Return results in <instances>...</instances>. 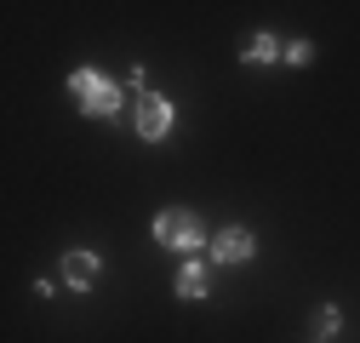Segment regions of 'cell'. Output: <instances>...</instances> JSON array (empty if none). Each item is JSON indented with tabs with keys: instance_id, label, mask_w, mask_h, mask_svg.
Returning <instances> with one entry per match:
<instances>
[{
	"instance_id": "52a82bcc",
	"label": "cell",
	"mask_w": 360,
	"mask_h": 343,
	"mask_svg": "<svg viewBox=\"0 0 360 343\" xmlns=\"http://www.w3.org/2000/svg\"><path fill=\"white\" fill-rule=\"evenodd\" d=\"M286 58V46L269 29H257V34H246V46H240V63H252V69H263V63H281Z\"/></svg>"
},
{
	"instance_id": "3957f363",
	"label": "cell",
	"mask_w": 360,
	"mask_h": 343,
	"mask_svg": "<svg viewBox=\"0 0 360 343\" xmlns=\"http://www.w3.org/2000/svg\"><path fill=\"white\" fill-rule=\"evenodd\" d=\"M172 126H177L172 98H166V92H143V98H138V115H131V132H138L143 143H166Z\"/></svg>"
},
{
	"instance_id": "5b68a950",
	"label": "cell",
	"mask_w": 360,
	"mask_h": 343,
	"mask_svg": "<svg viewBox=\"0 0 360 343\" xmlns=\"http://www.w3.org/2000/svg\"><path fill=\"white\" fill-rule=\"evenodd\" d=\"M172 292L184 297V304H200V297L212 292V269H206V257H189V264L172 275Z\"/></svg>"
},
{
	"instance_id": "ba28073f",
	"label": "cell",
	"mask_w": 360,
	"mask_h": 343,
	"mask_svg": "<svg viewBox=\"0 0 360 343\" xmlns=\"http://www.w3.org/2000/svg\"><path fill=\"white\" fill-rule=\"evenodd\" d=\"M314 326H321V343H332V337H338V326H343V309H338V304H326L321 315H314Z\"/></svg>"
},
{
	"instance_id": "7a4b0ae2",
	"label": "cell",
	"mask_w": 360,
	"mask_h": 343,
	"mask_svg": "<svg viewBox=\"0 0 360 343\" xmlns=\"http://www.w3.org/2000/svg\"><path fill=\"white\" fill-rule=\"evenodd\" d=\"M155 240H160L166 252L195 257L212 235H206V224H200V212H189V206H160V212H155Z\"/></svg>"
},
{
	"instance_id": "8992f818",
	"label": "cell",
	"mask_w": 360,
	"mask_h": 343,
	"mask_svg": "<svg viewBox=\"0 0 360 343\" xmlns=\"http://www.w3.org/2000/svg\"><path fill=\"white\" fill-rule=\"evenodd\" d=\"M103 275V257L98 252H63V280L75 292H92V280Z\"/></svg>"
},
{
	"instance_id": "9c48e42d",
	"label": "cell",
	"mask_w": 360,
	"mask_h": 343,
	"mask_svg": "<svg viewBox=\"0 0 360 343\" xmlns=\"http://www.w3.org/2000/svg\"><path fill=\"white\" fill-rule=\"evenodd\" d=\"M281 63H292V69H309V63H314V40H292Z\"/></svg>"
},
{
	"instance_id": "6da1fadb",
	"label": "cell",
	"mask_w": 360,
	"mask_h": 343,
	"mask_svg": "<svg viewBox=\"0 0 360 343\" xmlns=\"http://www.w3.org/2000/svg\"><path fill=\"white\" fill-rule=\"evenodd\" d=\"M69 98H75V109L80 115H92V120H115L120 115V103H126V86L115 80V75H103V69H75L69 75Z\"/></svg>"
},
{
	"instance_id": "277c9868",
	"label": "cell",
	"mask_w": 360,
	"mask_h": 343,
	"mask_svg": "<svg viewBox=\"0 0 360 343\" xmlns=\"http://www.w3.org/2000/svg\"><path fill=\"white\" fill-rule=\"evenodd\" d=\"M252 257H257V235L246 224H229L212 235V264H252Z\"/></svg>"
}]
</instances>
